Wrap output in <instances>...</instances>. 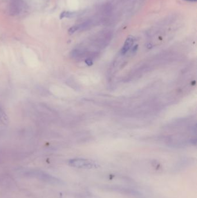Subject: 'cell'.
<instances>
[{
  "instance_id": "cell-2",
  "label": "cell",
  "mask_w": 197,
  "mask_h": 198,
  "mask_svg": "<svg viewBox=\"0 0 197 198\" xmlns=\"http://www.w3.org/2000/svg\"><path fill=\"white\" fill-rule=\"evenodd\" d=\"M134 42V37L132 36H129L125 41L124 45L121 50V53L122 55H125L132 46Z\"/></svg>"
},
{
  "instance_id": "cell-4",
  "label": "cell",
  "mask_w": 197,
  "mask_h": 198,
  "mask_svg": "<svg viewBox=\"0 0 197 198\" xmlns=\"http://www.w3.org/2000/svg\"><path fill=\"white\" fill-rule=\"evenodd\" d=\"M186 1H192V2H195V1H197V0H186Z\"/></svg>"
},
{
  "instance_id": "cell-1",
  "label": "cell",
  "mask_w": 197,
  "mask_h": 198,
  "mask_svg": "<svg viewBox=\"0 0 197 198\" xmlns=\"http://www.w3.org/2000/svg\"><path fill=\"white\" fill-rule=\"evenodd\" d=\"M70 164L75 167L91 169L95 167L96 163L91 160L85 159H75L70 161Z\"/></svg>"
},
{
  "instance_id": "cell-3",
  "label": "cell",
  "mask_w": 197,
  "mask_h": 198,
  "mask_svg": "<svg viewBox=\"0 0 197 198\" xmlns=\"http://www.w3.org/2000/svg\"><path fill=\"white\" fill-rule=\"evenodd\" d=\"M0 120L4 124L7 122V117L4 111L0 108Z\"/></svg>"
}]
</instances>
